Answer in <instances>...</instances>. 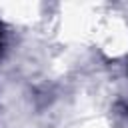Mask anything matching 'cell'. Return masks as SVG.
Wrapping results in <instances>:
<instances>
[{
    "label": "cell",
    "instance_id": "1",
    "mask_svg": "<svg viewBox=\"0 0 128 128\" xmlns=\"http://www.w3.org/2000/svg\"><path fill=\"white\" fill-rule=\"evenodd\" d=\"M2 48H4V32L0 28V52H2Z\"/></svg>",
    "mask_w": 128,
    "mask_h": 128
}]
</instances>
